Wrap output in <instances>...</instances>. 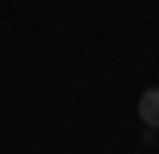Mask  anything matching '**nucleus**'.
<instances>
[{
    "mask_svg": "<svg viewBox=\"0 0 159 154\" xmlns=\"http://www.w3.org/2000/svg\"><path fill=\"white\" fill-rule=\"evenodd\" d=\"M140 120H145L149 130H159V87H145V92H140Z\"/></svg>",
    "mask_w": 159,
    "mask_h": 154,
    "instance_id": "obj_1",
    "label": "nucleus"
}]
</instances>
